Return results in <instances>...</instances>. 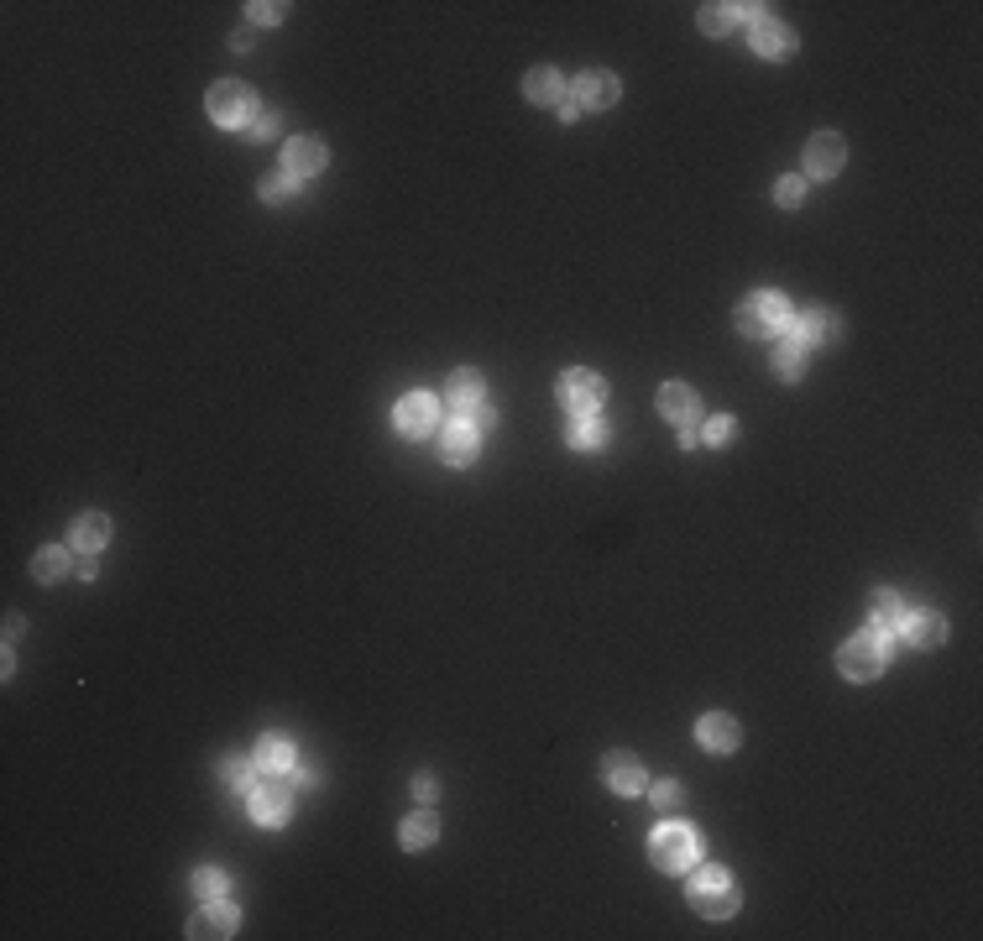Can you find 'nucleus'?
Segmentation results:
<instances>
[{"instance_id":"nucleus-1","label":"nucleus","mask_w":983,"mask_h":941,"mask_svg":"<svg viewBox=\"0 0 983 941\" xmlns=\"http://www.w3.org/2000/svg\"><path fill=\"white\" fill-rule=\"evenodd\" d=\"M691 905L701 915H712V921H727V915L738 910V894H733V879H727V868H696L691 874Z\"/></svg>"},{"instance_id":"nucleus-2","label":"nucleus","mask_w":983,"mask_h":941,"mask_svg":"<svg viewBox=\"0 0 983 941\" xmlns=\"http://www.w3.org/2000/svg\"><path fill=\"white\" fill-rule=\"evenodd\" d=\"M790 325V309H785V298L780 293H748L743 304H738V330L743 335H774V330H785Z\"/></svg>"},{"instance_id":"nucleus-3","label":"nucleus","mask_w":983,"mask_h":941,"mask_svg":"<svg viewBox=\"0 0 983 941\" xmlns=\"http://www.w3.org/2000/svg\"><path fill=\"white\" fill-rule=\"evenodd\" d=\"M837 670L848 675V680H874V675L884 670V633H858V638H848V644H842V654H837Z\"/></svg>"},{"instance_id":"nucleus-4","label":"nucleus","mask_w":983,"mask_h":941,"mask_svg":"<svg viewBox=\"0 0 983 941\" xmlns=\"http://www.w3.org/2000/svg\"><path fill=\"white\" fill-rule=\"evenodd\" d=\"M649 858L665 868V874H680V868H691V858H696V832L691 826H659L654 832V842H649Z\"/></svg>"},{"instance_id":"nucleus-5","label":"nucleus","mask_w":983,"mask_h":941,"mask_svg":"<svg viewBox=\"0 0 983 941\" xmlns=\"http://www.w3.org/2000/svg\"><path fill=\"white\" fill-rule=\"evenodd\" d=\"M210 116L220 126H251V121H257V95H251L246 84L225 79V84L210 89Z\"/></svg>"},{"instance_id":"nucleus-6","label":"nucleus","mask_w":983,"mask_h":941,"mask_svg":"<svg viewBox=\"0 0 983 941\" xmlns=\"http://www.w3.org/2000/svg\"><path fill=\"white\" fill-rule=\"evenodd\" d=\"M602 398H607V387H602V377L597 372H565L560 377V403L576 413V419H586V413H597L602 408Z\"/></svg>"},{"instance_id":"nucleus-7","label":"nucleus","mask_w":983,"mask_h":941,"mask_svg":"<svg viewBox=\"0 0 983 941\" xmlns=\"http://www.w3.org/2000/svg\"><path fill=\"white\" fill-rule=\"evenodd\" d=\"M251 816H257L262 826L288 821V785H283V774H267V779L251 785Z\"/></svg>"},{"instance_id":"nucleus-8","label":"nucleus","mask_w":983,"mask_h":941,"mask_svg":"<svg viewBox=\"0 0 983 941\" xmlns=\"http://www.w3.org/2000/svg\"><path fill=\"white\" fill-rule=\"evenodd\" d=\"M842 163H848V147H842V136H832V131L811 136V147H806V173H811V178H837Z\"/></svg>"},{"instance_id":"nucleus-9","label":"nucleus","mask_w":983,"mask_h":941,"mask_svg":"<svg viewBox=\"0 0 983 941\" xmlns=\"http://www.w3.org/2000/svg\"><path fill=\"white\" fill-rule=\"evenodd\" d=\"M434 419H440V403H434L429 393L403 398V403H398V413H393L398 434H408V440H419V434H429V429H434Z\"/></svg>"},{"instance_id":"nucleus-10","label":"nucleus","mask_w":983,"mask_h":941,"mask_svg":"<svg viewBox=\"0 0 983 941\" xmlns=\"http://www.w3.org/2000/svg\"><path fill=\"white\" fill-rule=\"evenodd\" d=\"M283 168L293 178H314L319 168H325V142H319V136H293V142L283 147Z\"/></svg>"},{"instance_id":"nucleus-11","label":"nucleus","mask_w":983,"mask_h":941,"mask_svg":"<svg viewBox=\"0 0 983 941\" xmlns=\"http://www.w3.org/2000/svg\"><path fill=\"white\" fill-rule=\"evenodd\" d=\"M753 53L790 58L795 53V32L785 27V21H774V16H759V21H753Z\"/></svg>"},{"instance_id":"nucleus-12","label":"nucleus","mask_w":983,"mask_h":941,"mask_svg":"<svg viewBox=\"0 0 983 941\" xmlns=\"http://www.w3.org/2000/svg\"><path fill=\"white\" fill-rule=\"evenodd\" d=\"M617 100V79L607 74V68H591V74L576 79V105L581 110H607Z\"/></svg>"},{"instance_id":"nucleus-13","label":"nucleus","mask_w":983,"mask_h":941,"mask_svg":"<svg viewBox=\"0 0 983 941\" xmlns=\"http://www.w3.org/2000/svg\"><path fill=\"white\" fill-rule=\"evenodd\" d=\"M790 335H795V346H832V340H837V319L827 309H806L790 325Z\"/></svg>"},{"instance_id":"nucleus-14","label":"nucleus","mask_w":983,"mask_h":941,"mask_svg":"<svg viewBox=\"0 0 983 941\" xmlns=\"http://www.w3.org/2000/svg\"><path fill=\"white\" fill-rule=\"evenodd\" d=\"M602 779H607V785H612L617 795L644 790V769H638L633 753H607V759H602Z\"/></svg>"},{"instance_id":"nucleus-15","label":"nucleus","mask_w":983,"mask_h":941,"mask_svg":"<svg viewBox=\"0 0 983 941\" xmlns=\"http://www.w3.org/2000/svg\"><path fill=\"white\" fill-rule=\"evenodd\" d=\"M450 408H461L466 419H471L476 408H487V382H482V372H471V366H466V372L450 377Z\"/></svg>"},{"instance_id":"nucleus-16","label":"nucleus","mask_w":983,"mask_h":941,"mask_svg":"<svg viewBox=\"0 0 983 941\" xmlns=\"http://www.w3.org/2000/svg\"><path fill=\"white\" fill-rule=\"evenodd\" d=\"M701 748H712V753H733L738 743H743V727L733 722V717H722V711H712V717H701Z\"/></svg>"},{"instance_id":"nucleus-17","label":"nucleus","mask_w":983,"mask_h":941,"mask_svg":"<svg viewBox=\"0 0 983 941\" xmlns=\"http://www.w3.org/2000/svg\"><path fill=\"white\" fill-rule=\"evenodd\" d=\"M231 931H236V905H225V900H210L189 921V936H210L215 941V936H231Z\"/></svg>"},{"instance_id":"nucleus-18","label":"nucleus","mask_w":983,"mask_h":941,"mask_svg":"<svg viewBox=\"0 0 983 941\" xmlns=\"http://www.w3.org/2000/svg\"><path fill=\"white\" fill-rule=\"evenodd\" d=\"M440 455H445L450 466H471V461H476V429H471V419H461V424L445 429Z\"/></svg>"},{"instance_id":"nucleus-19","label":"nucleus","mask_w":983,"mask_h":941,"mask_svg":"<svg viewBox=\"0 0 983 941\" xmlns=\"http://www.w3.org/2000/svg\"><path fill=\"white\" fill-rule=\"evenodd\" d=\"M905 633H910V644L916 649H936L947 638V623H942V612H916V617H905L900 623Z\"/></svg>"},{"instance_id":"nucleus-20","label":"nucleus","mask_w":983,"mask_h":941,"mask_svg":"<svg viewBox=\"0 0 983 941\" xmlns=\"http://www.w3.org/2000/svg\"><path fill=\"white\" fill-rule=\"evenodd\" d=\"M659 413H665V419H675V424H691V419H696V393H691L685 382L659 387Z\"/></svg>"},{"instance_id":"nucleus-21","label":"nucleus","mask_w":983,"mask_h":941,"mask_svg":"<svg viewBox=\"0 0 983 941\" xmlns=\"http://www.w3.org/2000/svg\"><path fill=\"white\" fill-rule=\"evenodd\" d=\"M257 769H262V774H288V769H293V748H288V738L267 732V738L257 743Z\"/></svg>"},{"instance_id":"nucleus-22","label":"nucleus","mask_w":983,"mask_h":941,"mask_svg":"<svg viewBox=\"0 0 983 941\" xmlns=\"http://www.w3.org/2000/svg\"><path fill=\"white\" fill-rule=\"evenodd\" d=\"M868 612H874V633H895L900 623H905V602L895 591H874V602H868Z\"/></svg>"},{"instance_id":"nucleus-23","label":"nucleus","mask_w":983,"mask_h":941,"mask_svg":"<svg viewBox=\"0 0 983 941\" xmlns=\"http://www.w3.org/2000/svg\"><path fill=\"white\" fill-rule=\"evenodd\" d=\"M398 837H403V847H429L434 837H440V816H434V811H414V816H403Z\"/></svg>"},{"instance_id":"nucleus-24","label":"nucleus","mask_w":983,"mask_h":941,"mask_svg":"<svg viewBox=\"0 0 983 941\" xmlns=\"http://www.w3.org/2000/svg\"><path fill=\"white\" fill-rule=\"evenodd\" d=\"M110 539V523L105 513H79L74 518V549H84V555H95V549Z\"/></svg>"},{"instance_id":"nucleus-25","label":"nucleus","mask_w":983,"mask_h":941,"mask_svg":"<svg viewBox=\"0 0 983 941\" xmlns=\"http://www.w3.org/2000/svg\"><path fill=\"white\" fill-rule=\"evenodd\" d=\"M523 95L534 105H560V74L555 68H534V74L523 79Z\"/></svg>"},{"instance_id":"nucleus-26","label":"nucleus","mask_w":983,"mask_h":941,"mask_svg":"<svg viewBox=\"0 0 983 941\" xmlns=\"http://www.w3.org/2000/svg\"><path fill=\"white\" fill-rule=\"evenodd\" d=\"M63 570H68V555H63V549H37V560H32V576H37L42 586L63 581Z\"/></svg>"},{"instance_id":"nucleus-27","label":"nucleus","mask_w":983,"mask_h":941,"mask_svg":"<svg viewBox=\"0 0 983 941\" xmlns=\"http://www.w3.org/2000/svg\"><path fill=\"white\" fill-rule=\"evenodd\" d=\"M774 372L780 377H800V346H795V335H790V325L780 330V346H774Z\"/></svg>"},{"instance_id":"nucleus-28","label":"nucleus","mask_w":983,"mask_h":941,"mask_svg":"<svg viewBox=\"0 0 983 941\" xmlns=\"http://www.w3.org/2000/svg\"><path fill=\"white\" fill-rule=\"evenodd\" d=\"M565 434H570V445H586V450H591V445H602L607 424H602V419H591V413H586V419H576V424H570Z\"/></svg>"},{"instance_id":"nucleus-29","label":"nucleus","mask_w":983,"mask_h":941,"mask_svg":"<svg viewBox=\"0 0 983 941\" xmlns=\"http://www.w3.org/2000/svg\"><path fill=\"white\" fill-rule=\"evenodd\" d=\"M225 785H236V790H251L257 785V759H225Z\"/></svg>"},{"instance_id":"nucleus-30","label":"nucleus","mask_w":983,"mask_h":941,"mask_svg":"<svg viewBox=\"0 0 983 941\" xmlns=\"http://www.w3.org/2000/svg\"><path fill=\"white\" fill-rule=\"evenodd\" d=\"M727 27H733V6H701V32L722 37Z\"/></svg>"},{"instance_id":"nucleus-31","label":"nucleus","mask_w":983,"mask_h":941,"mask_svg":"<svg viewBox=\"0 0 983 941\" xmlns=\"http://www.w3.org/2000/svg\"><path fill=\"white\" fill-rule=\"evenodd\" d=\"M194 889H199V900H220L225 874H220V868H204V874H194Z\"/></svg>"},{"instance_id":"nucleus-32","label":"nucleus","mask_w":983,"mask_h":941,"mask_svg":"<svg viewBox=\"0 0 983 941\" xmlns=\"http://www.w3.org/2000/svg\"><path fill=\"white\" fill-rule=\"evenodd\" d=\"M293 183H299V178H293V173H272V178H262V199H267V204H278V199H288V194H293Z\"/></svg>"},{"instance_id":"nucleus-33","label":"nucleus","mask_w":983,"mask_h":941,"mask_svg":"<svg viewBox=\"0 0 983 941\" xmlns=\"http://www.w3.org/2000/svg\"><path fill=\"white\" fill-rule=\"evenodd\" d=\"M800 194H806V183H800V178H780V183H774V199H780L785 204V210H795V204H800Z\"/></svg>"},{"instance_id":"nucleus-34","label":"nucleus","mask_w":983,"mask_h":941,"mask_svg":"<svg viewBox=\"0 0 983 941\" xmlns=\"http://www.w3.org/2000/svg\"><path fill=\"white\" fill-rule=\"evenodd\" d=\"M246 131L257 136V142H267V136H278V116H272V110H257V121H251Z\"/></svg>"},{"instance_id":"nucleus-35","label":"nucleus","mask_w":983,"mask_h":941,"mask_svg":"<svg viewBox=\"0 0 983 941\" xmlns=\"http://www.w3.org/2000/svg\"><path fill=\"white\" fill-rule=\"evenodd\" d=\"M649 800H654V806H675V800H680V785H675V779H659V785L649 790Z\"/></svg>"},{"instance_id":"nucleus-36","label":"nucleus","mask_w":983,"mask_h":941,"mask_svg":"<svg viewBox=\"0 0 983 941\" xmlns=\"http://www.w3.org/2000/svg\"><path fill=\"white\" fill-rule=\"evenodd\" d=\"M251 16H257L262 27H272V21H283V16H288V6H278V0H262V6H251Z\"/></svg>"},{"instance_id":"nucleus-37","label":"nucleus","mask_w":983,"mask_h":941,"mask_svg":"<svg viewBox=\"0 0 983 941\" xmlns=\"http://www.w3.org/2000/svg\"><path fill=\"white\" fill-rule=\"evenodd\" d=\"M727 434H733V419H727V413H717V419L706 424V440H712V445H722Z\"/></svg>"},{"instance_id":"nucleus-38","label":"nucleus","mask_w":983,"mask_h":941,"mask_svg":"<svg viewBox=\"0 0 983 941\" xmlns=\"http://www.w3.org/2000/svg\"><path fill=\"white\" fill-rule=\"evenodd\" d=\"M414 790H419V800H434V790H440V785H434L429 774H419V785H414Z\"/></svg>"}]
</instances>
